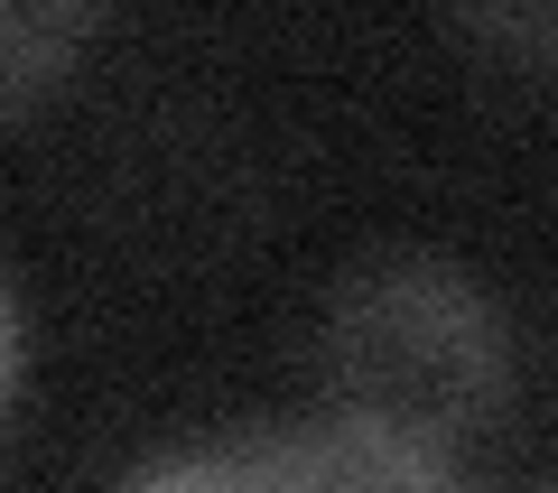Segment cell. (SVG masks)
I'll return each instance as SVG.
<instances>
[{
  "label": "cell",
  "instance_id": "cell-1",
  "mask_svg": "<svg viewBox=\"0 0 558 493\" xmlns=\"http://www.w3.org/2000/svg\"><path fill=\"white\" fill-rule=\"evenodd\" d=\"M317 373L344 429L447 456L502 400V316L447 261H373L326 298Z\"/></svg>",
  "mask_w": 558,
  "mask_h": 493
},
{
  "label": "cell",
  "instance_id": "cell-3",
  "mask_svg": "<svg viewBox=\"0 0 558 493\" xmlns=\"http://www.w3.org/2000/svg\"><path fill=\"white\" fill-rule=\"evenodd\" d=\"M75 38H84V10H0V103L38 94Z\"/></svg>",
  "mask_w": 558,
  "mask_h": 493
},
{
  "label": "cell",
  "instance_id": "cell-4",
  "mask_svg": "<svg viewBox=\"0 0 558 493\" xmlns=\"http://www.w3.org/2000/svg\"><path fill=\"white\" fill-rule=\"evenodd\" d=\"M475 38L484 47H549V57H558V20H549V10H531V20H475Z\"/></svg>",
  "mask_w": 558,
  "mask_h": 493
},
{
  "label": "cell",
  "instance_id": "cell-2",
  "mask_svg": "<svg viewBox=\"0 0 558 493\" xmlns=\"http://www.w3.org/2000/svg\"><path fill=\"white\" fill-rule=\"evenodd\" d=\"M131 493H465L447 474V456L391 447L373 429H279L252 447H215V456H178V466L140 474Z\"/></svg>",
  "mask_w": 558,
  "mask_h": 493
}]
</instances>
